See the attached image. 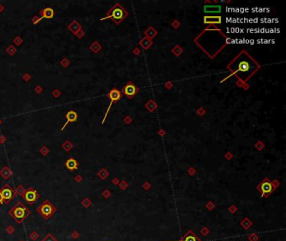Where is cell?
I'll use <instances>...</instances> for the list:
<instances>
[{
    "mask_svg": "<svg viewBox=\"0 0 286 241\" xmlns=\"http://www.w3.org/2000/svg\"><path fill=\"white\" fill-rule=\"evenodd\" d=\"M221 17L219 16H206L204 18L205 24H221Z\"/></svg>",
    "mask_w": 286,
    "mask_h": 241,
    "instance_id": "12",
    "label": "cell"
},
{
    "mask_svg": "<svg viewBox=\"0 0 286 241\" xmlns=\"http://www.w3.org/2000/svg\"><path fill=\"white\" fill-rule=\"evenodd\" d=\"M126 16V13L123 10V8L119 5H116L111 11L109 12V14L106 18H102L101 20H104L106 18H112L114 21H120Z\"/></svg>",
    "mask_w": 286,
    "mask_h": 241,
    "instance_id": "4",
    "label": "cell"
},
{
    "mask_svg": "<svg viewBox=\"0 0 286 241\" xmlns=\"http://www.w3.org/2000/svg\"><path fill=\"white\" fill-rule=\"evenodd\" d=\"M42 241H57L56 239H55L52 236L51 234H48V235L42 240Z\"/></svg>",
    "mask_w": 286,
    "mask_h": 241,
    "instance_id": "17",
    "label": "cell"
},
{
    "mask_svg": "<svg viewBox=\"0 0 286 241\" xmlns=\"http://www.w3.org/2000/svg\"><path fill=\"white\" fill-rule=\"evenodd\" d=\"M260 188H261V191H262L263 194L264 195V194H269V193L272 191V189H273V186H272V184H271L270 182H268V181H266V182H263V183L261 184Z\"/></svg>",
    "mask_w": 286,
    "mask_h": 241,
    "instance_id": "13",
    "label": "cell"
},
{
    "mask_svg": "<svg viewBox=\"0 0 286 241\" xmlns=\"http://www.w3.org/2000/svg\"><path fill=\"white\" fill-rule=\"evenodd\" d=\"M0 124H1V121H0Z\"/></svg>",
    "mask_w": 286,
    "mask_h": 241,
    "instance_id": "20",
    "label": "cell"
},
{
    "mask_svg": "<svg viewBox=\"0 0 286 241\" xmlns=\"http://www.w3.org/2000/svg\"><path fill=\"white\" fill-rule=\"evenodd\" d=\"M0 193L3 195V198L4 199V203L8 204L9 202H11V200L14 199V190L9 185V184H5L4 185L1 189H0Z\"/></svg>",
    "mask_w": 286,
    "mask_h": 241,
    "instance_id": "6",
    "label": "cell"
},
{
    "mask_svg": "<svg viewBox=\"0 0 286 241\" xmlns=\"http://www.w3.org/2000/svg\"><path fill=\"white\" fill-rule=\"evenodd\" d=\"M77 117H78V116H77V113H76V112H74V111H70V112H67L66 115H65L66 122L64 124V126H63V127L61 128V130L63 131V130L65 129V127H66V125H67L68 123L76 122V120H77Z\"/></svg>",
    "mask_w": 286,
    "mask_h": 241,
    "instance_id": "11",
    "label": "cell"
},
{
    "mask_svg": "<svg viewBox=\"0 0 286 241\" xmlns=\"http://www.w3.org/2000/svg\"><path fill=\"white\" fill-rule=\"evenodd\" d=\"M108 96H109V98H110V100H111V103H110V105L108 106V108H107V112H106L105 114V117H104L103 120H102V123H104V122H105L106 117H107V114H108V112H109V110H110V108H111L112 104L114 101H117V100H118L120 98H121V92H120L118 90L114 88L112 89L111 91L109 92Z\"/></svg>",
    "mask_w": 286,
    "mask_h": 241,
    "instance_id": "7",
    "label": "cell"
},
{
    "mask_svg": "<svg viewBox=\"0 0 286 241\" xmlns=\"http://www.w3.org/2000/svg\"><path fill=\"white\" fill-rule=\"evenodd\" d=\"M24 192H25V189L23 188V185H18V187L17 188V189L14 191V193H16V194H17L18 195H19V196H22Z\"/></svg>",
    "mask_w": 286,
    "mask_h": 241,
    "instance_id": "16",
    "label": "cell"
},
{
    "mask_svg": "<svg viewBox=\"0 0 286 241\" xmlns=\"http://www.w3.org/2000/svg\"><path fill=\"white\" fill-rule=\"evenodd\" d=\"M65 167L68 170L74 171L77 169V167L79 166V163H78V162L74 158H68L65 161Z\"/></svg>",
    "mask_w": 286,
    "mask_h": 241,
    "instance_id": "10",
    "label": "cell"
},
{
    "mask_svg": "<svg viewBox=\"0 0 286 241\" xmlns=\"http://www.w3.org/2000/svg\"><path fill=\"white\" fill-rule=\"evenodd\" d=\"M185 241H196V239L193 235H189V236H187L186 238Z\"/></svg>",
    "mask_w": 286,
    "mask_h": 241,
    "instance_id": "18",
    "label": "cell"
},
{
    "mask_svg": "<svg viewBox=\"0 0 286 241\" xmlns=\"http://www.w3.org/2000/svg\"><path fill=\"white\" fill-rule=\"evenodd\" d=\"M205 13H219L221 12L220 5H206L204 7Z\"/></svg>",
    "mask_w": 286,
    "mask_h": 241,
    "instance_id": "14",
    "label": "cell"
},
{
    "mask_svg": "<svg viewBox=\"0 0 286 241\" xmlns=\"http://www.w3.org/2000/svg\"><path fill=\"white\" fill-rule=\"evenodd\" d=\"M123 91L124 94L126 95L129 97H133L135 94L138 92V88L135 86L134 84L132 83H129L127 84L123 88Z\"/></svg>",
    "mask_w": 286,
    "mask_h": 241,
    "instance_id": "8",
    "label": "cell"
},
{
    "mask_svg": "<svg viewBox=\"0 0 286 241\" xmlns=\"http://www.w3.org/2000/svg\"><path fill=\"white\" fill-rule=\"evenodd\" d=\"M0 175L3 177L4 179H8L11 175V172H10L9 168L8 167H4V168L3 170L0 171Z\"/></svg>",
    "mask_w": 286,
    "mask_h": 241,
    "instance_id": "15",
    "label": "cell"
},
{
    "mask_svg": "<svg viewBox=\"0 0 286 241\" xmlns=\"http://www.w3.org/2000/svg\"><path fill=\"white\" fill-rule=\"evenodd\" d=\"M22 197L28 204L31 205V204H35V202L38 200V199L40 198V195H39L38 192L35 190V188H29L27 190H25V192L23 193Z\"/></svg>",
    "mask_w": 286,
    "mask_h": 241,
    "instance_id": "5",
    "label": "cell"
},
{
    "mask_svg": "<svg viewBox=\"0 0 286 241\" xmlns=\"http://www.w3.org/2000/svg\"><path fill=\"white\" fill-rule=\"evenodd\" d=\"M40 13H41V17L40 18H37L38 20L36 21V23L41 21V19H43V18H52L54 17V14H55V12H54V10L51 8H46L41 10Z\"/></svg>",
    "mask_w": 286,
    "mask_h": 241,
    "instance_id": "9",
    "label": "cell"
},
{
    "mask_svg": "<svg viewBox=\"0 0 286 241\" xmlns=\"http://www.w3.org/2000/svg\"><path fill=\"white\" fill-rule=\"evenodd\" d=\"M9 213L18 223H20L30 214V211L21 202H18L12 208Z\"/></svg>",
    "mask_w": 286,
    "mask_h": 241,
    "instance_id": "2",
    "label": "cell"
},
{
    "mask_svg": "<svg viewBox=\"0 0 286 241\" xmlns=\"http://www.w3.org/2000/svg\"><path fill=\"white\" fill-rule=\"evenodd\" d=\"M36 210L45 219H49L56 212V208L54 207L49 200H45Z\"/></svg>",
    "mask_w": 286,
    "mask_h": 241,
    "instance_id": "3",
    "label": "cell"
},
{
    "mask_svg": "<svg viewBox=\"0 0 286 241\" xmlns=\"http://www.w3.org/2000/svg\"><path fill=\"white\" fill-rule=\"evenodd\" d=\"M4 198H3L2 194L0 193V204H4Z\"/></svg>",
    "mask_w": 286,
    "mask_h": 241,
    "instance_id": "19",
    "label": "cell"
},
{
    "mask_svg": "<svg viewBox=\"0 0 286 241\" xmlns=\"http://www.w3.org/2000/svg\"><path fill=\"white\" fill-rule=\"evenodd\" d=\"M228 68L240 80L245 81L257 71L259 66L246 52H242L228 65Z\"/></svg>",
    "mask_w": 286,
    "mask_h": 241,
    "instance_id": "1",
    "label": "cell"
}]
</instances>
